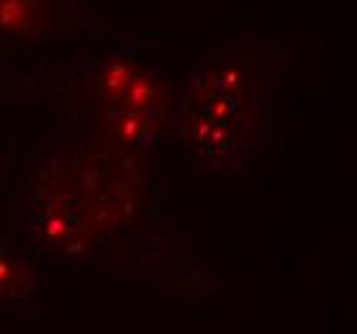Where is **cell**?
Returning <instances> with one entry per match:
<instances>
[{
	"label": "cell",
	"mask_w": 357,
	"mask_h": 334,
	"mask_svg": "<svg viewBox=\"0 0 357 334\" xmlns=\"http://www.w3.org/2000/svg\"><path fill=\"white\" fill-rule=\"evenodd\" d=\"M170 100L162 67L131 41L80 62L62 85V116L73 123L96 121L108 147L131 160L149 157L162 144Z\"/></svg>",
	"instance_id": "obj_3"
},
{
	"label": "cell",
	"mask_w": 357,
	"mask_h": 334,
	"mask_svg": "<svg viewBox=\"0 0 357 334\" xmlns=\"http://www.w3.org/2000/svg\"><path fill=\"white\" fill-rule=\"evenodd\" d=\"M49 288V280L39 275L31 262L0 242V311L29 303Z\"/></svg>",
	"instance_id": "obj_5"
},
{
	"label": "cell",
	"mask_w": 357,
	"mask_h": 334,
	"mask_svg": "<svg viewBox=\"0 0 357 334\" xmlns=\"http://www.w3.org/2000/svg\"><path fill=\"white\" fill-rule=\"evenodd\" d=\"M131 157L65 134L18 196V231L52 260L129 270L167 242L142 224V183Z\"/></svg>",
	"instance_id": "obj_1"
},
{
	"label": "cell",
	"mask_w": 357,
	"mask_h": 334,
	"mask_svg": "<svg viewBox=\"0 0 357 334\" xmlns=\"http://www.w3.org/2000/svg\"><path fill=\"white\" fill-rule=\"evenodd\" d=\"M0 33L47 44L57 33L93 36L82 0H0Z\"/></svg>",
	"instance_id": "obj_4"
},
{
	"label": "cell",
	"mask_w": 357,
	"mask_h": 334,
	"mask_svg": "<svg viewBox=\"0 0 357 334\" xmlns=\"http://www.w3.org/2000/svg\"><path fill=\"white\" fill-rule=\"evenodd\" d=\"M280 47L231 39L172 93L167 144L195 172L236 175L268 155L275 137Z\"/></svg>",
	"instance_id": "obj_2"
}]
</instances>
